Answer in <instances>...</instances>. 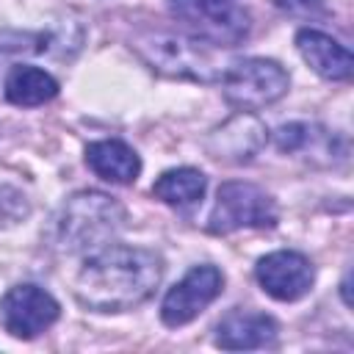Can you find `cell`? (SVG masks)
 Returning <instances> with one entry per match:
<instances>
[{
    "label": "cell",
    "instance_id": "obj_1",
    "mask_svg": "<svg viewBox=\"0 0 354 354\" xmlns=\"http://www.w3.org/2000/svg\"><path fill=\"white\" fill-rule=\"evenodd\" d=\"M163 277V260L152 249L105 243L94 249L77 279L75 296L97 313H122L152 296Z\"/></svg>",
    "mask_w": 354,
    "mask_h": 354
},
{
    "label": "cell",
    "instance_id": "obj_2",
    "mask_svg": "<svg viewBox=\"0 0 354 354\" xmlns=\"http://www.w3.org/2000/svg\"><path fill=\"white\" fill-rule=\"evenodd\" d=\"M124 224V210L119 202L100 191H80L66 199L58 216V243L66 252L100 249Z\"/></svg>",
    "mask_w": 354,
    "mask_h": 354
},
{
    "label": "cell",
    "instance_id": "obj_3",
    "mask_svg": "<svg viewBox=\"0 0 354 354\" xmlns=\"http://www.w3.org/2000/svg\"><path fill=\"white\" fill-rule=\"evenodd\" d=\"M133 47L155 72L166 77L210 83V80H218L224 72L218 69L210 50H205L194 39H183L174 33H144L136 39Z\"/></svg>",
    "mask_w": 354,
    "mask_h": 354
},
{
    "label": "cell",
    "instance_id": "obj_4",
    "mask_svg": "<svg viewBox=\"0 0 354 354\" xmlns=\"http://www.w3.org/2000/svg\"><path fill=\"white\" fill-rule=\"evenodd\" d=\"M288 72L271 58H241L221 72V88L230 105L241 111H260L288 91Z\"/></svg>",
    "mask_w": 354,
    "mask_h": 354
},
{
    "label": "cell",
    "instance_id": "obj_5",
    "mask_svg": "<svg viewBox=\"0 0 354 354\" xmlns=\"http://www.w3.org/2000/svg\"><path fill=\"white\" fill-rule=\"evenodd\" d=\"M169 11L210 44L235 47L249 36V14L232 0H169Z\"/></svg>",
    "mask_w": 354,
    "mask_h": 354
},
{
    "label": "cell",
    "instance_id": "obj_6",
    "mask_svg": "<svg viewBox=\"0 0 354 354\" xmlns=\"http://www.w3.org/2000/svg\"><path fill=\"white\" fill-rule=\"evenodd\" d=\"M274 224H277V205L263 188L232 180L216 191V205L207 218L210 232L227 235L243 227H274Z\"/></svg>",
    "mask_w": 354,
    "mask_h": 354
},
{
    "label": "cell",
    "instance_id": "obj_7",
    "mask_svg": "<svg viewBox=\"0 0 354 354\" xmlns=\"http://www.w3.org/2000/svg\"><path fill=\"white\" fill-rule=\"evenodd\" d=\"M61 315L58 301L39 285H14L0 299V324L11 337L30 340L50 329Z\"/></svg>",
    "mask_w": 354,
    "mask_h": 354
},
{
    "label": "cell",
    "instance_id": "obj_8",
    "mask_svg": "<svg viewBox=\"0 0 354 354\" xmlns=\"http://www.w3.org/2000/svg\"><path fill=\"white\" fill-rule=\"evenodd\" d=\"M224 288V274L216 266H194L160 304V318L166 326H185L194 321Z\"/></svg>",
    "mask_w": 354,
    "mask_h": 354
},
{
    "label": "cell",
    "instance_id": "obj_9",
    "mask_svg": "<svg viewBox=\"0 0 354 354\" xmlns=\"http://www.w3.org/2000/svg\"><path fill=\"white\" fill-rule=\"evenodd\" d=\"M254 277L260 288L277 301H296L307 296L315 282L313 263L301 252H290V249H279L260 257L254 266Z\"/></svg>",
    "mask_w": 354,
    "mask_h": 354
},
{
    "label": "cell",
    "instance_id": "obj_10",
    "mask_svg": "<svg viewBox=\"0 0 354 354\" xmlns=\"http://www.w3.org/2000/svg\"><path fill=\"white\" fill-rule=\"evenodd\" d=\"M277 340V324L266 313L252 310H232L216 326V346L227 351H249L266 348Z\"/></svg>",
    "mask_w": 354,
    "mask_h": 354
},
{
    "label": "cell",
    "instance_id": "obj_11",
    "mask_svg": "<svg viewBox=\"0 0 354 354\" xmlns=\"http://www.w3.org/2000/svg\"><path fill=\"white\" fill-rule=\"evenodd\" d=\"M263 144H266V127L254 116H249L246 111L227 119L218 130H213V136L207 141L213 158L232 160V163L252 160Z\"/></svg>",
    "mask_w": 354,
    "mask_h": 354
},
{
    "label": "cell",
    "instance_id": "obj_12",
    "mask_svg": "<svg viewBox=\"0 0 354 354\" xmlns=\"http://www.w3.org/2000/svg\"><path fill=\"white\" fill-rule=\"evenodd\" d=\"M296 47L301 53V58L326 80H348L354 72V58L351 53L335 41L332 36L304 28L296 33Z\"/></svg>",
    "mask_w": 354,
    "mask_h": 354
},
{
    "label": "cell",
    "instance_id": "obj_13",
    "mask_svg": "<svg viewBox=\"0 0 354 354\" xmlns=\"http://www.w3.org/2000/svg\"><path fill=\"white\" fill-rule=\"evenodd\" d=\"M86 163L97 177H102L108 183H119V185L136 183V177L141 171V158L136 155L133 147H127L119 138H105V141L88 144Z\"/></svg>",
    "mask_w": 354,
    "mask_h": 354
},
{
    "label": "cell",
    "instance_id": "obj_14",
    "mask_svg": "<svg viewBox=\"0 0 354 354\" xmlns=\"http://www.w3.org/2000/svg\"><path fill=\"white\" fill-rule=\"evenodd\" d=\"M58 94V83L50 72L30 66V64H17L6 75V100L19 108H36L50 102Z\"/></svg>",
    "mask_w": 354,
    "mask_h": 354
},
{
    "label": "cell",
    "instance_id": "obj_15",
    "mask_svg": "<svg viewBox=\"0 0 354 354\" xmlns=\"http://www.w3.org/2000/svg\"><path fill=\"white\" fill-rule=\"evenodd\" d=\"M205 188H207V180L199 169H191V166H183V169H169L163 171L155 185H152V194L158 199H163L166 205H177V207H185V205H194L205 196Z\"/></svg>",
    "mask_w": 354,
    "mask_h": 354
},
{
    "label": "cell",
    "instance_id": "obj_16",
    "mask_svg": "<svg viewBox=\"0 0 354 354\" xmlns=\"http://www.w3.org/2000/svg\"><path fill=\"white\" fill-rule=\"evenodd\" d=\"M47 50V33H30V30H0V64L11 55L25 53H44Z\"/></svg>",
    "mask_w": 354,
    "mask_h": 354
},
{
    "label": "cell",
    "instance_id": "obj_17",
    "mask_svg": "<svg viewBox=\"0 0 354 354\" xmlns=\"http://www.w3.org/2000/svg\"><path fill=\"white\" fill-rule=\"evenodd\" d=\"M277 6L288 14L299 17H318L326 11V0H277Z\"/></svg>",
    "mask_w": 354,
    "mask_h": 354
}]
</instances>
